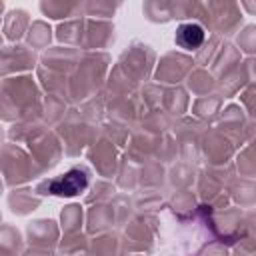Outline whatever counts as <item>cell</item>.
Listing matches in <instances>:
<instances>
[{"instance_id": "2", "label": "cell", "mask_w": 256, "mask_h": 256, "mask_svg": "<svg viewBox=\"0 0 256 256\" xmlns=\"http://www.w3.org/2000/svg\"><path fill=\"white\" fill-rule=\"evenodd\" d=\"M204 42V28L200 24H182L178 26L176 30V44L186 48V50H192V48H198L200 44Z\"/></svg>"}, {"instance_id": "1", "label": "cell", "mask_w": 256, "mask_h": 256, "mask_svg": "<svg viewBox=\"0 0 256 256\" xmlns=\"http://www.w3.org/2000/svg\"><path fill=\"white\" fill-rule=\"evenodd\" d=\"M88 186V176L82 170H70L48 184V190L56 196H76Z\"/></svg>"}]
</instances>
